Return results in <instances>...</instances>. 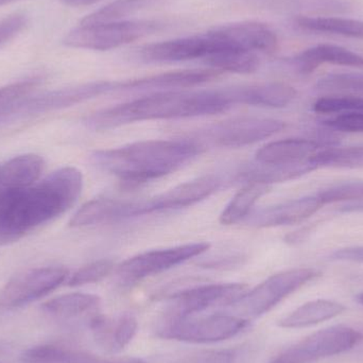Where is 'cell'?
<instances>
[{
  "label": "cell",
  "instance_id": "12",
  "mask_svg": "<svg viewBox=\"0 0 363 363\" xmlns=\"http://www.w3.org/2000/svg\"><path fill=\"white\" fill-rule=\"evenodd\" d=\"M284 121L262 117H237L207 128L196 140L221 148H242L256 144L285 129Z\"/></svg>",
  "mask_w": 363,
  "mask_h": 363
},
{
  "label": "cell",
  "instance_id": "15",
  "mask_svg": "<svg viewBox=\"0 0 363 363\" xmlns=\"http://www.w3.org/2000/svg\"><path fill=\"white\" fill-rule=\"evenodd\" d=\"M208 34L186 36L165 42L146 45L140 50L143 61L149 63H174V62L204 60L211 50Z\"/></svg>",
  "mask_w": 363,
  "mask_h": 363
},
{
  "label": "cell",
  "instance_id": "43",
  "mask_svg": "<svg viewBox=\"0 0 363 363\" xmlns=\"http://www.w3.org/2000/svg\"><path fill=\"white\" fill-rule=\"evenodd\" d=\"M18 1V0H0V6H4L6 4H11V2Z\"/></svg>",
  "mask_w": 363,
  "mask_h": 363
},
{
  "label": "cell",
  "instance_id": "34",
  "mask_svg": "<svg viewBox=\"0 0 363 363\" xmlns=\"http://www.w3.org/2000/svg\"><path fill=\"white\" fill-rule=\"evenodd\" d=\"M323 204L328 203L345 202V201L363 200V182H347L337 184L322 190L317 194Z\"/></svg>",
  "mask_w": 363,
  "mask_h": 363
},
{
  "label": "cell",
  "instance_id": "27",
  "mask_svg": "<svg viewBox=\"0 0 363 363\" xmlns=\"http://www.w3.org/2000/svg\"><path fill=\"white\" fill-rule=\"evenodd\" d=\"M270 188V185L258 183V182L245 183V187L241 188L233 196L230 202L222 211L220 215V223L223 225H233L247 219L254 205L262 196L268 194Z\"/></svg>",
  "mask_w": 363,
  "mask_h": 363
},
{
  "label": "cell",
  "instance_id": "3",
  "mask_svg": "<svg viewBox=\"0 0 363 363\" xmlns=\"http://www.w3.org/2000/svg\"><path fill=\"white\" fill-rule=\"evenodd\" d=\"M204 150L196 140H145L91 153V162L128 184H140L174 174Z\"/></svg>",
  "mask_w": 363,
  "mask_h": 363
},
{
  "label": "cell",
  "instance_id": "26",
  "mask_svg": "<svg viewBox=\"0 0 363 363\" xmlns=\"http://www.w3.org/2000/svg\"><path fill=\"white\" fill-rule=\"evenodd\" d=\"M345 311L340 303L328 300L311 301L279 320L281 328H303L334 319Z\"/></svg>",
  "mask_w": 363,
  "mask_h": 363
},
{
  "label": "cell",
  "instance_id": "40",
  "mask_svg": "<svg viewBox=\"0 0 363 363\" xmlns=\"http://www.w3.org/2000/svg\"><path fill=\"white\" fill-rule=\"evenodd\" d=\"M330 259L363 264V247H345V249L338 250L330 255Z\"/></svg>",
  "mask_w": 363,
  "mask_h": 363
},
{
  "label": "cell",
  "instance_id": "18",
  "mask_svg": "<svg viewBox=\"0 0 363 363\" xmlns=\"http://www.w3.org/2000/svg\"><path fill=\"white\" fill-rule=\"evenodd\" d=\"M221 40L249 52L273 53L279 48V38L268 26L257 21H242L215 28Z\"/></svg>",
  "mask_w": 363,
  "mask_h": 363
},
{
  "label": "cell",
  "instance_id": "39",
  "mask_svg": "<svg viewBox=\"0 0 363 363\" xmlns=\"http://www.w3.org/2000/svg\"><path fill=\"white\" fill-rule=\"evenodd\" d=\"M238 355L235 351H213L196 354L179 363H237Z\"/></svg>",
  "mask_w": 363,
  "mask_h": 363
},
{
  "label": "cell",
  "instance_id": "5",
  "mask_svg": "<svg viewBox=\"0 0 363 363\" xmlns=\"http://www.w3.org/2000/svg\"><path fill=\"white\" fill-rule=\"evenodd\" d=\"M319 275L315 269L298 268L277 273L262 284L245 291L240 298L228 305L232 315L242 319H256L269 313L290 294L306 285Z\"/></svg>",
  "mask_w": 363,
  "mask_h": 363
},
{
  "label": "cell",
  "instance_id": "28",
  "mask_svg": "<svg viewBox=\"0 0 363 363\" xmlns=\"http://www.w3.org/2000/svg\"><path fill=\"white\" fill-rule=\"evenodd\" d=\"M121 203L117 199L99 198L83 205L70 220L72 228H86L108 222L119 221Z\"/></svg>",
  "mask_w": 363,
  "mask_h": 363
},
{
  "label": "cell",
  "instance_id": "30",
  "mask_svg": "<svg viewBox=\"0 0 363 363\" xmlns=\"http://www.w3.org/2000/svg\"><path fill=\"white\" fill-rule=\"evenodd\" d=\"M311 163L317 168H362L363 146L322 148L313 155Z\"/></svg>",
  "mask_w": 363,
  "mask_h": 363
},
{
  "label": "cell",
  "instance_id": "21",
  "mask_svg": "<svg viewBox=\"0 0 363 363\" xmlns=\"http://www.w3.org/2000/svg\"><path fill=\"white\" fill-rule=\"evenodd\" d=\"M23 363H147L135 357H99L89 352L62 345L30 347L21 356Z\"/></svg>",
  "mask_w": 363,
  "mask_h": 363
},
{
  "label": "cell",
  "instance_id": "6",
  "mask_svg": "<svg viewBox=\"0 0 363 363\" xmlns=\"http://www.w3.org/2000/svg\"><path fill=\"white\" fill-rule=\"evenodd\" d=\"M250 321L234 315L167 318L160 324L157 336L166 340L208 345L234 338L249 328Z\"/></svg>",
  "mask_w": 363,
  "mask_h": 363
},
{
  "label": "cell",
  "instance_id": "9",
  "mask_svg": "<svg viewBox=\"0 0 363 363\" xmlns=\"http://www.w3.org/2000/svg\"><path fill=\"white\" fill-rule=\"evenodd\" d=\"M222 180L209 174L180 184L163 194L140 201H123L121 220L191 206L215 194Z\"/></svg>",
  "mask_w": 363,
  "mask_h": 363
},
{
  "label": "cell",
  "instance_id": "17",
  "mask_svg": "<svg viewBox=\"0 0 363 363\" xmlns=\"http://www.w3.org/2000/svg\"><path fill=\"white\" fill-rule=\"evenodd\" d=\"M89 328L98 347L114 355L132 342L138 333V322L131 313H121L115 318L97 313L89 320Z\"/></svg>",
  "mask_w": 363,
  "mask_h": 363
},
{
  "label": "cell",
  "instance_id": "2",
  "mask_svg": "<svg viewBox=\"0 0 363 363\" xmlns=\"http://www.w3.org/2000/svg\"><path fill=\"white\" fill-rule=\"evenodd\" d=\"M232 106L225 89L159 91L94 113L85 118V125L104 131L138 121L209 116L226 112Z\"/></svg>",
  "mask_w": 363,
  "mask_h": 363
},
{
  "label": "cell",
  "instance_id": "19",
  "mask_svg": "<svg viewBox=\"0 0 363 363\" xmlns=\"http://www.w3.org/2000/svg\"><path fill=\"white\" fill-rule=\"evenodd\" d=\"M323 148L317 140L289 138L269 143L255 153L254 163L272 167H291L311 163L313 155Z\"/></svg>",
  "mask_w": 363,
  "mask_h": 363
},
{
  "label": "cell",
  "instance_id": "42",
  "mask_svg": "<svg viewBox=\"0 0 363 363\" xmlns=\"http://www.w3.org/2000/svg\"><path fill=\"white\" fill-rule=\"evenodd\" d=\"M345 211H363V200L356 201V202L350 203V204L343 206Z\"/></svg>",
  "mask_w": 363,
  "mask_h": 363
},
{
  "label": "cell",
  "instance_id": "22",
  "mask_svg": "<svg viewBox=\"0 0 363 363\" xmlns=\"http://www.w3.org/2000/svg\"><path fill=\"white\" fill-rule=\"evenodd\" d=\"M207 34L211 38L213 47L203 61L209 67L221 72L242 74H253L259 68V59L256 53L241 50L228 44L213 30L207 32Z\"/></svg>",
  "mask_w": 363,
  "mask_h": 363
},
{
  "label": "cell",
  "instance_id": "4",
  "mask_svg": "<svg viewBox=\"0 0 363 363\" xmlns=\"http://www.w3.org/2000/svg\"><path fill=\"white\" fill-rule=\"evenodd\" d=\"M116 87L117 82L95 81L38 95L23 96L0 108V127L77 106L111 91H116Z\"/></svg>",
  "mask_w": 363,
  "mask_h": 363
},
{
  "label": "cell",
  "instance_id": "31",
  "mask_svg": "<svg viewBox=\"0 0 363 363\" xmlns=\"http://www.w3.org/2000/svg\"><path fill=\"white\" fill-rule=\"evenodd\" d=\"M151 0H115L104 8L86 15L80 25L115 23L138 12L150 4Z\"/></svg>",
  "mask_w": 363,
  "mask_h": 363
},
{
  "label": "cell",
  "instance_id": "36",
  "mask_svg": "<svg viewBox=\"0 0 363 363\" xmlns=\"http://www.w3.org/2000/svg\"><path fill=\"white\" fill-rule=\"evenodd\" d=\"M38 84L40 81L38 79H30L0 87V108L23 96L30 95Z\"/></svg>",
  "mask_w": 363,
  "mask_h": 363
},
{
  "label": "cell",
  "instance_id": "13",
  "mask_svg": "<svg viewBox=\"0 0 363 363\" xmlns=\"http://www.w3.org/2000/svg\"><path fill=\"white\" fill-rule=\"evenodd\" d=\"M247 286L240 283L211 284L182 290L169 296L166 313L167 318L194 317L215 307L234 303L240 298Z\"/></svg>",
  "mask_w": 363,
  "mask_h": 363
},
{
  "label": "cell",
  "instance_id": "11",
  "mask_svg": "<svg viewBox=\"0 0 363 363\" xmlns=\"http://www.w3.org/2000/svg\"><path fill=\"white\" fill-rule=\"evenodd\" d=\"M362 340V335L349 326L319 330L279 354L271 363H311L345 353Z\"/></svg>",
  "mask_w": 363,
  "mask_h": 363
},
{
  "label": "cell",
  "instance_id": "32",
  "mask_svg": "<svg viewBox=\"0 0 363 363\" xmlns=\"http://www.w3.org/2000/svg\"><path fill=\"white\" fill-rule=\"evenodd\" d=\"M313 108L319 114L363 113V98L355 96H328L318 99Z\"/></svg>",
  "mask_w": 363,
  "mask_h": 363
},
{
  "label": "cell",
  "instance_id": "14",
  "mask_svg": "<svg viewBox=\"0 0 363 363\" xmlns=\"http://www.w3.org/2000/svg\"><path fill=\"white\" fill-rule=\"evenodd\" d=\"M219 70L186 69L165 72L146 78L117 82L116 91H172L196 86L215 80L221 76Z\"/></svg>",
  "mask_w": 363,
  "mask_h": 363
},
{
  "label": "cell",
  "instance_id": "38",
  "mask_svg": "<svg viewBox=\"0 0 363 363\" xmlns=\"http://www.w3.org/2000/svg\"><path fill=\"white\" fill-rule=\"evenodd\" d=\"M324 125L337 131L363 133V113L338 115L335 118L324 121Z\"/></svg>",
  "mask_w": 363,
  "mask_h": 363
},
{
  "label": "cell",
  "instance_id": "29",
  "mask_svg": "<svg viewBox=\"0 0 363 363\" xmlns=\"http://www.w3.org/2000/svg\"><path fill=\"white\" fill-rule=\"evenodd\" d=\"M298 27L307 31L328 32L337 35L363 40V21L343 17L301 16L296 19Z\"/></svg>",
  "mask_w": 363,
  "mask_h": 363
},
{
  "label": "cell",
  "instance_id": "8",
  "mask_svg": "<svg viewBox=\"0 0 363 363\" xmlns=\"http://www.w3.org/2000/svg\"><path fill=\"white\" fill-rule=\"evenodd\" d=\"M65 267L49 266L17 273L0 289V313L23 308L48 296L67 281Z\"/></svg>",
  "mask_w": 363,
  "mask_h": 363
},
{
  "label": "cell",
  "instance_id": "23",
  "mask_svg": "<svg viewBox=\"0 0 363 363\" xmlns=\"http://www.w3.org/2000/svg\"><path fill=\"white\" fill-rule=\"evenodd\" d=\"M294 64L303 74H311L322 64L363 68V57L341 46L320 44L300 53Z\"/></svg>",
  "mask_w": 363,
  "mask_h": 363
},
{
  "label": "cell",
  "instance_id": "37",
  "mask_svg": "<svg viewBox=\"0 0 363 363\" xmlns=\"http://www.w3.org/2000/svg\"><path fill=\"white\" fill-rule=\"evenodd\" d=\"M28 16L23 13H14L0 19V46L18 35L28 25Z\"/></svg>",
  "mask_w": 363,
  "mask_h": 363
},
{
  "label": "cell",
  "instance_id": "25",
  "mask_svg": "<svg viewBox=\"0 0 363 363\" xmlns=\"http://www.w3.org/2000/svg\"><path fill=\"white\" fill-rule=\"evenodd\" d=\"M45 162L33 153L13 157L0 166V188H21L33 185L40 180Z\"/></svg>",
  "mask_w": 363,
  "mask_h": 363
},
{
  "label": "cell",
  "instance_id": "7",
  "mask_svg": "<svg viewBox=\"0 0 363 363\" xmlns=\"http://www.w3.org/2000/svg\"><path fill=\"white\" fill-rule=\"evenodd\" d=\"M157 21H121L98 25H80L70 30L63 44L72 48L106 51L125 46L134 40L160 31Z\"/></svg>",
  "mask_w": 363,
  "mask_h": 363
},
{
  "label": "cell",
  "instance_id": "10",
  "mask_svg": "<svg viewBox=\"0 0 363 363\" xmlns=\"http://www.w3.org/2000/svg\"><path fill=\"white\" fill-rule=\"evenodd\" d=\"M207 242L188 243L167 249L153 250L138 254L119 264L117 277L121 285L130 286L147 277L160 274L200 256L209 249Z\"/></svg>",
  "mask_w": 363,
  "mask_h": 363
},
{
  "label": "cell",
  "instance_id": "24",
  "mask_svg": "<svg viewBox=\"0 0 363 363\" xmlns=\"http://www.w3.org/2000/svg\"><path fill=\"white\" fill-rule=\"evenodd\" d=\"M101 300L95 294L74 292L51 298L42 305V311L51 317L70 320L93 318L99 311Z\"/></svg>",
  "mask_w": 363,
  "mask_h": 363
},
{
  "label": "cell",
  "instance_id": "1",
  "mask_svg": "<svg viewBox=\"0 0 363 363\" xmlns=\"http://www.w3.org/2000/svg\"><path fill=\"white\" fill-rule=\"evenodd\" d=\"M83 176L63 167L28 187L0 188V247L12 245L74 206Z\"/></svg>",
  "mask_w": 363,
  "mask_h": 363
},
{
  "label": "cell",
  "instance_id": "35",
  "mask_svg": "<svg viewBox=\"0 0 363 363\" xmlns=\"http://www.w3.org/2000/svg\"><path fill=\"white\" fill-rule=\"evenodd\" d=\"M323 91L363 93L362 74H333L320 79L317 85Z\"/></svg>",
  "mask_w": 363,
  "mask_h": 363
},
{
  "label": "cell",
  "instance_id": "41",
  "mask_svg": "<svg viewBox=\"0 0 363 363\" xmlns=\"http://www.w3.org/2000/svg\"><path fill=\"white\" fill-rule=\"evenodd\" d=\"M66 4L72 6H91V4H96L99 0H63Z\"/></svg>",
  "mask_w": 363,
  "mask_h": 363
},
{
  "label": "cell",
  "instance_id": "44",
  "mask_svg": "<svg viewBox=\"0 0 363 363\" xmlns=\"http://www.w3.org/2000/svg\"><path fill=\"white\" fill-rule=\"evenodd\" d=\"M357 301L360 303V304L363 305V292H362L360 294H358Z\"/></svg>",
  "mask_w": 363,
  "mask_h": 363
},
{
  "label": "cell",
  "instance_id": "20",
  "mask_svg": "<svg viewBox=\"0 0 363 363\" xmlns=\"http://www.w3.org/2000/svg\"><path fill=\"white\" fill-rule=\"evenodd\" d=\"M233 106H262L281 108L289 106L296 97V91L285 83H262L225 89Z\"/></svg>",
  "mask_w": 363,
  "mask_h": 363
},
{
  "label": "cell",
  "instance_id": "33",
  "mask_svg": "<svg viewBox=\"0 0 363 363\" xmlns=\"http://www.w3.org/2000/svg\"><path fill=\"white\" fill-rule=\"evenodd\" d=\"M114 269V262L110 259H99L82 267L68 277L69 287H81L89 284L98 283L106 279Z\"/></svg>",
  "mask_w": 363,
  "mask_h": 363
},
{
  "label": "cell",
  "instance_id": "16",
  "mask_svg": "<svg viewBox=\"0 0 363 363\" xmlns=\"http://www.w3.org/2000/svg\"><path fill=\"white\" fill-rule=\"evenodd\" d=\"M323 205L318 196H304L254 211L245 222L258 228L291 225L315 215Z\"/></svg>",
  "mask_w": 363,
  "mask_h": 363
}]
</instances>
